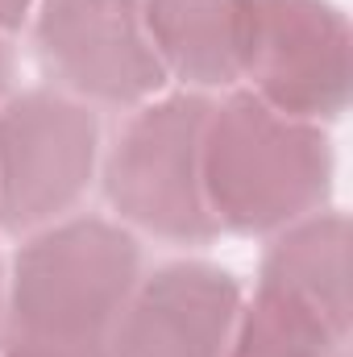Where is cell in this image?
Wrapping results in <instances>:
<instances>
[{
    "label": "cell",
    "instance_id": "8992f818",
    "mask_svg": "<svg viewBox=\"0 0 353 357\" xmlns=\"http://www.w3.org/2000/svg\"><path fill=\"white\" fill-rule=\"evenodd\" d=\"M241 79L283 116L324 125L350 108L353 38L329 0H250Z\"/></svg>",
    "mask_w": 353,
    "mask_h": 357
},
{
    "label": "cell",
    "instance_id": "52a82bcc",
    "mask_svg": "<svg viewBox=\"0 0 353 357\" xmlns=\"http://www.w3.org/2000/svg\"><path fill=\"white\" fill-rule=\"evenodd\" d=\"M241 287L212 262H167L146 274L117 324L108 357H229Z\"/></svg>",
    "mask_w": 353,
    "mask_h": 357
},
{
    "label": "cell",
    "instance_id": "6da1fadb",
    "mask_svg": "<svg viewBox=\"0 0 353 357\" xmlns=\"http://www.w3.org/2000/svg\"><path fill=\"white\" fill-rule=\"evenodd\" d=\"M142 282L137 233L67 216L25 237L0 295V357H108Z\"/></svg>",
    "mask_w": 353,
    "mask_h": 357
},
{
    "label": "cell",
    "instance_id": "277c9868",
    "mask_svg": "<svg viewBox=\"0 0 353 357\" xmlns=\"http://www.w3.org/2000/svg\"><path fill=\"white\" fill-rule=\"evenodd\" d=\"M100 167L88 104L33 88L0 104V233L29 237L75 212Z\"/></svg>",
    "mask_w": 353,
    "mask_h": 357
},
{
    "label": "cell",
    "instance_id": "30bf717a",
    "mask_svg": "<svg viewBox=\"0 0 353 357\" xmlns=\"http://www.w3.org/2000/svg\"><path fill=\"white\" fill-rule=\"evenodd\" d=\"M345 345L350 324H337L291 291L258 282L254 299L237 307L229 357H345Z\"/></svg>",
    "mask_w": 353,
    "mask_h": 357
},
{
    "label": "cell",
    "instance_id": "5b68a950",
    "mask_svg": "<svg viewBox=\"0 0 353 357\" xmlns=\"http://www.w3.org/2000/svg\"><path fill=\"white\" fill-rule=\"evenodd\" d=\"M33 46L54 91L88 108H142L167 88L142 0H42Z\"/></svg>",
    "mask_w": 353,
    "mask_h": 357
},
{
    "label": "cell",
    "instance_id": "4fadbf2b",
    "mask_svg": "<svg viewBox=\"0 0 353 357\" xmlns=\"http://www.w3.org/2000/svg\"><path fill=\"white\" fill-rule=\"evenodd\" d=\"M0 295H4V282H0Z\"/></svg>",
    "mask_w": 353,
    "mask_h": 357
},
{
    "label": "cell",
    "instance_id": "8fae6325",
    "mask_svg": "<svg viewBox=\"0 0 353 357\" xmlns=\"http://www.w3.org/2000/svg\"><path fill=\"white\" fill-rule=\"evenodd\" d=\"M33 0H0V33H17L29 17Z\"/></svg>",
    "mask_w": 353,
    "mask_h": 357
},
{
    "label": "cell",
    "instance_id": "9c48e42d",
    "mask_svg": "<svg viewBox=\"0 0 353 357\" xmlns=\"http://www.w3.org/2000/svg\"><path fill=\"white\" fill-rule=\"evenodd\" d=\"M258 282L299 295L337 324H350V220L320 208L274 233Z\"/></svg>",
    "mask_w": 353,
    "mask_h": 357
},
{
    "label": "cell",
    "instance_id": "ba28073f",
    "mask_svg": "<svg viewBox=\"0 0 353 357\" xmlns=\"http://www.w3.org/2000/svg\"><path fill=\"white\" fill-rule=\"evenodd\" d=\"M142 21L167 79L200 96L241 79L250 0H142Z\"/></svg>",
    "mask_w": 353,
    "mask_h": 357
},
{
    "label": "cell",
    "instance_id": "7c38bea8",
    "mask_svg": "<svg viewBox=\"0 0 353 357\" xmlns=\"http://www.w3.org/2000/svg\"><path fill=\"white\" fill-rule=\"evenodd\" d=\"M8 79H13V54H8V46H4V33H0V104H4Z\"/></svg>",
    "mask_w": 353,
    "mask_h": 357
},
{
    "label": "cell",
    "instance_id": "3957f363",
    "mask_svg": "<svg viewBox=\"0 0 353 357\" xmlns=\"http://www.w3.org/2000/svg\"><path fill=\"white\" fill-rule=\"evenodd\" d=\"M212 100L179 91L146 100L104 154V195L129 233L208 245L220 229L204 199V125Z\"/></svg>",
    "mask_w": 353,
    "mask_h": 357
},
{
    "label": "cell",
    "instance_id": "7a4b0ae2",
    "mask_svg": "<svg viewBox=\"0 0 353 357\" xmlns=\"http://www.w3.org/2000/svg\"><path fill=\"white\" fill-rule=\"evenodd\" d=\"M333 146L320 125L295 121L254 91H229L204 125V199L216 229L274 237L333 195Z\"/></svg>",
    "mask_w": 353,
    "mask_h": 357
}]
</instances>
